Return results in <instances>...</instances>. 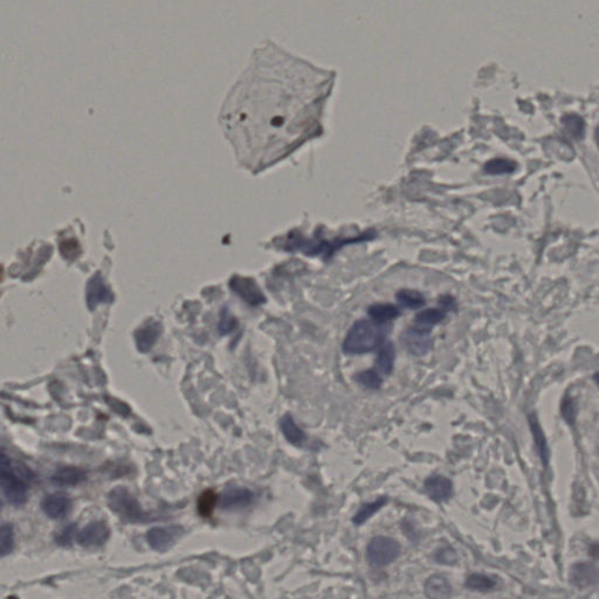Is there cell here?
Returning <instances> with one entry per match:
<instances>
[{
    "instance_id": "1",
    "label": "cell",
    "mask_w": 599,
    "mask_h": 599,
    "mask_svg": "<svg viewBox=\"0 0 599 599\" xmlns=\"http://www.w3.org/2000/svg\"><path fill=\"white\" fill-rule=\"evenodd\" d=\"M259 48L226 96L220 123L243 163L268 167L320 129L322 79Z\"/></svg>"
},
{
    "instance_id": "2",
    "label": "cell",
    "mask_w": 599,
    "mask_h": 599,
    "mask_svg": "<svg viewBox=\"0 0 599 599\" xmlns=\"http://www.w3.org/2000/svg\"><path fill=\"white\" fill-rule=\"evenodd\" d=\"M385 329L374 321L361 320L354 324L345 336L342 349L348 355H363L383 344Z\"/></svg>"
},
{
    "instance_id": "3",
    "label": "cell",
    "mask_w": 599,
    "mask_h": 599,
    "mask_svg": "<svg viewBox=\"0 0 599 599\" xmlns=\"http://www.w3.org/2000/svg\"><path fill=\"white\" fill-rule=\"evenodd\" d=\"M29 471L24 469L22 474L18 476L15 471V467L12 466L10 457L3 450L1 459H0V479H1L3 494L8 503L15 507L25 505L27 501V486L22 476H29Z\"/></svg>"
},
{
    "instance_id": "4",
    "label": "cell",
    "mask_w": 599,
    "mask_h": 599,
    "mask_svg": "<svg viewBox=\"0 0 599 599\" xmlns=\"http://www.w3.org/2000/svg\"><path fill=\"white\" fill-rule=\"evenodd\" d=\"M108 505L114 513L131 522H144L149 515L126 487H116L108 496Z\"/></svg>"
},
{
    "instance_id": "5",
    "label": "cell",
    "mask_w": 599,
    "mask_h": 599,
    "mask_svg": "<svg viewBox=\"0 0 599 599\" xmlns=\"http://www.w3.org/2000/svg\"><path fill=\"white\" fill-rule=\"evenodd\" d=\"M400 542L388 536H376L371 538L367 547V559L371 567H388L400 556Z\"/></svg>"
},
{
    "instance_id": "6",
    "label": "cell",
    "mask_w": 599,
    "mask_h": 599,
    "mask_svg": "<svg viewBox=\"0 0 599 599\" xmlns=\"http://www.w3.org/2000/svg\"><path fill=\"white\" fill-rule=\"evenodd\" d=\"M183 534L184 528L181 526H153L148 531L146 540L153 550L165 552L176 545Z\"/></svg>"
},
{
    "instance_id": "7",
    "label": "cell",
    "mask_w": 599,
    "mask_h": 599,
    "mask_svg": "<svg viewBox=\"0 0 599 599\" xmlns=\"http://www.w3.org/2000/svg\"><path fill=\"white\" fill-rule=\"evenodd\" d=\"M402 342L407 351L417 357L425 356L433 345L429 328L419 326L407 329L402 336Z\"/></svg>"
},
{
    "instance_id": "8",
    "label": "cell",
    "mask_w": 599,
    "mask_h": 599,
    "mask_svg": "<svg viewBox=\"0 0 599 599\" xmlns=\"http://www.w3.org/2000/svg\"><path fill=\"white\" fill-rule=\"evenodd\" d=\"M110 536L109 526L103 521H95L84 526L77 535L79 545L86 548H96L105 545Z\"/></svg>"
},
{
    "instance_id": "9",
    "label": "cell",
    "mask_w": 599,
    "mask_h": 599,
    "mask_svg": "<svg viewBox=\"0 0 599 599\" xmlns=\"http://www.w3.org/2000/svg\"><path fill=\"white\" fill-rule=\"evenodd\" d=\"M424 492L432 501L443 503L452 498L453 483L440 474H433L424 481Z\"/></svg>"
},
{
    "instance_id": "10",
    "label": "cell",
    "mask_w": 599,
    "mask_h": 599,
    "mask_svg": "<svg viewBox=\"0 0 599 599\" xmlns=\"http://www.w3.org/2000/svg\"><path fill=\"white\" fill-rule=\"evenodd\" d=\"M569 579L576 588H591L599 584V568L590 563H576L571 568Z\"/></svg>"
},
{
    "instance_id": "11",
    "label": "cell",
    "mask_w": 599,
    "mask_h": 599,
    "mask_svg": "<svg viewBox=\"0 0 599 599\" xmlns=\"http://www.w3.org/2000/svg\"><path fill=\"white\" fill-rule=\"evenodd\" d=\"M231 288L233 291H236V294L239 295L240 298H243L251 305H259L266 302L265 296L258 287V285L255 284V280L250 278L234 276L231 280Z\"/></svg>"
},
{
    "instance_id": "12",
    "label": "cell",
    "mask_w": 599,
    "mask_h": 599,
    "mask_svg": "<svg viewBox=\"0 0 599 599\" xmlns=\"http://www.w3.org/2000/svg\"><path fill=\"white\" fill-rule=\"evenodd\" d=\"M41 508L50 519H65L72 509V500L65 493H53L45 496Z\"/></svg>"
},
{
    "instance_id": "13",
    "label": "cell",
    "mask_w": 599,
    "mask_h": 599,
    "mask_svg": "<svg viewBox=\"0 0 599 599\" xmlns=\"http://www.w3.org/2000/svg\"><path fill=\"white\" fill-rule=\"evenodd\" d=\"M255 496V493L248 488L231 487L220 496V506L224 509L243 508L251 505Z\"/></svg>"
},
{
    "instance_id": "14",
    "label": "cell",
    "mask_w": 599,
    "mask_h": 599,
    "mask_svg": "<svg viewBox=\"0 0 599 599\" xmlns=\"http://www.w3.org/2000/svg\"><path fill=\"white\" fill-rule=\"evenodd\" d=\"M112 301H113V294L105 286L101 276L95 275L94 278H91L87 286V303L89 308H95L98 303Z\"/></svg>"
},
{
    "instance_id": "15",
    "label": "cell",
    "mask_w": 599,
    "mask_h": 599,
    "mask_svg": "<svg viewBox=\"0 0 599 599\" xmlns=\"http://www.w3.org/2000/svg\"><path fill=\"white\" fill-rule=\"evenodd\" d=\"M424 591L427 598L445 599L452 593V586L446 577L441 575H432L426 579Z\"/></svg>"
},
{
    "instance_id": "16",
    "label": "cell",
    "mask_w": 599,
    "mask_h": 599,
    "mask_svg": "<svg viewBox=\"0 0 599 599\" xmlns=\"http://www.w3.org/2000/svg\"><path fill=\"white\" fill-rule=\"evenodd\" d=\"M280 430L288 443H291L294 446H302L307 441L305 433L298 427L291 414H285L284 417L281 418Z\"/></svg>"
},
{
    "instance_id": "17",
    "label": "cell",
    "mask_w": 599,
    "mask_h": 599,
    "mask_svg": "<svg viewBox=\"0 0 599 599\" xmlns=\"http://www.w3.org/2000/svg\"><path fill=\"white\" fill-rule=\"evenodd\" d=\"M395 361H396L395 347L391 342H386L385 344H381V349L378 351L374 369L377 370L378 374H381V377L389 376L393 371Z\"/></svg>"
},
{
    "instance_id": "18",
    "label": "cell",
    "mask_w": 599,
    "mask_h": 599,
    "mask_svg": "<svg viewBox=\"0 0 599 599\" xmlns=\"http://www.w3.org/2000/svg\"><path fill=\"white\" fill-rule=\"evenodd\" d=\"M86 480V472L77 467H62L52 476V483L60 487L77 486Z\"/></svg>"
},
{
    "instance_id": "19",
    "label": "cell",
    "mask_w": 599,
    "mask_h": 599,
    "mask_svg": "<svg viewBox=\"0 0 599 599\" xmlns=\"http://www.w3.org/2000/svg\"><path fill=\"white\" fill-rule=\"evenodd\" d=\"M158 336H160L158 324L151 322V324H146L142 329H139L135 335L138 350L141 352H148L151 350V348L156 343Z\"/></svg>"
},
{
    "instance_id": "20",
    "label": "cell",
    "mask_w": 599,
    "mask_h": 599,
    "mask_svg": "<svg viewBox=\"0 0 599 599\" xmlns=\"http://www.w3.org/2000/svg\"><path fill=\"white\" fill-rule=\"evenodd\" d=\"M529 425H531V433L534 437L535 445L538 448V455L541 457L542 464L547 467L549 464V457H550V452H549L548 443L545 440V433L542 431L541 426L538 424V418L535 414H531L528 417Z\"/></svg>"
},
{
    "instance_id": "21",
    "label": "cell",
    "mask_w": 599,
    "mask_h": 599,
    "mask_svg": "<svg viewBox=\"0 0 599 599\" xmlns=\"http://www.w3.org/2000/svg\"><path fill=\"white\" fill-rule=\"evenodd\" d=\"M388 502H389L388 496H381L374 501L363 503L352 517V523L357 526H363L367 520L371 519L378 510H381Z\"/></svg>"
},
{
    "instance_id": "22",
    "label": "cell",
    "mask_w": 599,
    "mask_h": 599,
    "mask_svg": "<svg viewBox=\"0 0 599 599\" xmlns=\"http://www.w3.org/2000/svg\"><path fill=\"white\" fill-rule=\"evenodd\" d=\"M367 312H369L372 321L381 324L395 320L396 317L400 315V309L391 303L371 305L370 308L367 309Z\"/></svg>"
},
{
    "instance_id": "23",
    "label": "cell",
    "mask_w": 599,
    "mask_h": 599,
    "mask_svg": "<svg viewBox=\"0 0 599 599\" xmlns=\"http://www.w3.org/2000/svg\"><path fill=\"white\" fill-rule=\"evenodd\" d=\"M397 301L405 308L414 309L420 308L425 305V298L420 291H412V289H402L397 294Z\"/></svg>"
},
{
    "instance_id": "24",
    "label": "cell",
    "mask_w": 599,
    "mask_h": 599,
    "mask_svg": "<svg viewBox=\"0 0 599 599\" xmlns=\"http://www.w3.org/2000/svg\"><path fill=\"white\" fill-rule=\"evenodd\" d=\"M445 319V312L441 309L430 308L419 312L414 319V322L419 327L431 328L440 324Z\"/></svg>"
},
{
    "instance_id": "25",
    "label": "cell",
    "mask_w": 599,
    "mask_h": 599,
    "mask_svg": "<svg viewBox=\"0 0 599 599\" xmlns=\"http://www.w3.org/2000/svg\"><path fill=\"white\" fill-rule=\"evenodd\" d=\"M465 586L473 591H490L496 586V581L486 575L472 574L466 579Z\"/></svg>"
},
{
    "instance_id": "26",
    "label": "cell",
    "mask_w": 599,
    "mask_h": 599,
    "mask_svg": "<svg viewBox=\"0 0 599 599\" xmlns=\"http://www.w3.org/2000/svg\"><path fill=\"white\" fill-rule=\"evenodd\" d=\"M354 379H355L358 384L364 386L365 389L369 390H378L381 388V383H383V377H381V374H378L376 369L362 371L360 374H357L356 376L354 377Z\"/></svg>"
},
{
    "instance_id": "27",
    "label": "cell",
    "mask_w": 599,
    "mask_h": 599,
    "mask_svg": "<svg viewBox=\"0 0 599 599\" xmlns=\"http://www.w3.org/2000/svg\"><path fill=\"white\" fill-rule=\"evenodd\" d=\"M562 123L563 126H564V128H566V130H567L573 137L576 138V139L583 138V136H584L585 123L582 117L577 116V115H574V114H571V115H566V116L562 119Z\"/></svg>"
},
{
    "instance_id": "28",
    "label": "cell",
    "mask_w": 599,
    "mask_h": 599,
    "mask_svg": "<svg viewBox=\"0 0 599 599\" xmlns=\"http://www.w3.org/2000/svg\"><path fill=\"white\" fill-rule=\"evenodd\" d=\"M515 162L510 160H505V158H496L487 162L485 165V171L490 174H512L516 170Z\"/></svg>"
},
{
    "instance_id": "29",
    "label": "cell",
    "mask_w": 599,
    "mask_h": 599,
    "mask_svg": "<svg viewBox=\"0 0 599 599\" xmlns=\"http://www.w3.org/2000/svg\"><path fill=\"white\" fill-rule=\"evenodd\" d=\"M0 542H1V547H0L1 556L5 557L8 554H11L12 550H13V545H15V531H13L12 524H8V523L3 524L1 526V541Z\"/></svg>"
},
{
    "instance_id": "30",
    "label": "cell",
    "mask_w": 599,
    "mask_h": 599,
    "mask_svg": "<svg viewBox=\"0 0 599 599\" xmlns=\"http://www.w3.org/2000/svg\"><path fill=\"white\" fill-rule=\"evenodd\" d=\"M215 502H217V495L212 490L204 492L198 502V509L202 516H210L215 508Z\"/></svg>"
},
{
    "instance_id": "31",
    "label": "cell",
    "mask_w": 599,
    "mask_h": 599,
    "mask_svg": "<svg viewBox=\"0 0 599 599\" xmlns=\"http://www.w3.org/2000/svg\"><path fill=\"white\" fill-rule=\"evenodd\" d=\"M434 559H436L437 563L443 564V566H454L457 561V552L450 545L443 547L436 552Z\"/></svg>"
},
{
    "instance_id": "32",
    "label": "cell",
    "mask_w": 599,
    "mask_h": 599,
    "mask_svg": "<svg viewBox=\"0 0 599 599\" xmlns=\"http://www.w3.org/2000/svg\"><path fill=\"white\" fill-rule=\"evenodd\" d=\"M561 411H562L564 420L567 421L568 424L573 425L575 420H576V417H577V407H576V403H575V400L571 397H564Z\"/></svg>"
},
{
    "instance_id": "33",
    "label": "cell",
    "mask_w": 599,
    "mask_h": 599,
    "mask_svg": "<svg viewBox=\"0 0 599 599\" xmlns=\"http://www.w3.org/2000/svg\"><path fill=\"white\" fill-rule=\"evenodd\" d=\"M75 531H77V526L70 524V526H67V528H65L62 531L61 534L59 535L58 538H56V542L60 545H69L72 542V540H73Z\"/></svg>"
},
{
    "instance_id": "34",
    "label": "cell",
    "mask_w": 599,
    "mask_h": 599,
    "mask_svg": "<svg viewBox=\"0 0 599 599\" xmlns=\"http://www.w3.org/2000/svg\"><path fill=\"white\" fill-rule=\"evenodd\" d=\"M236 326V322L232 319V316H229L227 312L222 315V321L219 324V331L222 334H229V331H233V328Z\"/></svg>"
},
{
    "instance_id": "35",
    "label": "cell",
    "mask_w": 599,
    "mask_h": 599,
    "mask_svg": "<svg viewBox=\"0 0 599 599\" xmlns=\"http://www.w3.org/2000/svg\"><path fill=\"white\" fill-rule=\"evenodd\" d=\"M440 303L445 307L446 309H454L455 307V302H454L453 298H450V296H443V298H440Z\"/></svg>"
},
{
    "instance_id": "36",
    "label": "cell",
    "mask_w": 599,
    "mask_h": 599,
    "mask_svg": "<svg viewBox=\"0 0 599 599\" xmlns=\"http://www.w3.org/2000/svg\"><path fill=\"white\" fill-rule=\"evenodd\" d=\"M593 381H595L596 384L598 385L599 386V372H597V374L593 376Z\"/></svg>"
},
{
    "instance_id": "37",
    "label": "cell",
    "mask_w": 599,
    "mask_h": 599,
    "mask_svg": "<svg viewBox=\"0 0 599 599\" xmlns=\"http://www.w3.org/2000/svg\"><path fill=\"white\" fill-rule=\"evenodd\" d=\"M596 142L598 144L599 146V127L597 128V130H596Z\"/></svg>"
}]
</instances>
